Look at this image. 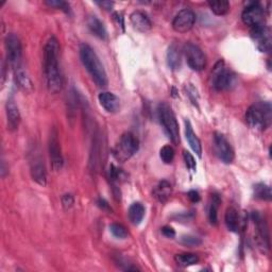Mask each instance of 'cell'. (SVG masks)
I'll return each instance as SVG.
<instances>
[{
    "mask_svg": "<svg viewBox=\"0 0 272 272\" xmlns=\"http://www.w3.org/2000/svg\"><path fill=\"white\" fill-rule=\"evenodd\" d=\"M60 45L56 36H51L44 48V71L47 88L51 94H58L63 87V77L59 65Z\"/></svg>",
    "mask_w": 272,
    "mask_h": 272,
    "instance_id": "cell-1",
    "label": "cell"
},
{
    "mask_svg": "<svg viewBox=\"0 0 272 272\" xmlns=\"http://www.w3.org/2000/svg\"><path fill=\"white\" fill-rule=\"evenodd\" d=\"M80 58L84 65L85 69L88 71L92 79L99 87H106L108 85V76L107 71L104 69L102 63L89 45L81 44L80 45Z\"/></svg>",
    "mask_w": 272,
    "mask_h": 272,
    "instance_id": "cell-2",
    "label": "cell"
},
{
    "mask_svg": "<svg viewBox=\"0 0 272 272\" xmlns=\"http://www.w3.org/2000/svg\"><path fill=\"white\" fill-rule=\"evenodd\" d=\"M271 112L269 102L253 104L246 112V121L252 129L266 130L271 123Z\"/></svg>",
    "mask_w": 272,
    "mask_h": 272,
    "instance_id": "cell-3",
    "label": "cell"
},
{
    "mask_svg": "<svg viewBox=\"0 0 272 272\" xmlns=\"http://www.w3.org/2000/svg\"><path fill=\"white\" fill-rule=\"evenodd\" d=\"M140 142L136 136L130 132L123 133L113 149V155L119 163H124L130 160L139 151Z\"/></svg>",
    "mask_w": 272,
    "mask_h": 272,
    "instance_id": "cell-4",
    "label": "cell"
},
{
    "mask_svg": "<svg viewBox=\"0 0 272 272\" xmlns=\"http://www.w3.org/2000/svg\"><path fill=\"white\" fill-rule=\"evenodd\" d=\"M158 112H159V118L165 133L174 145H177L180 142V131H179V124H177L175 115L172 109L168 106V104L163 102L159 106Z\"/></svg>",
    "mask_w": 272,
    "mask_h": 272,
    "instance_id": "cell-5",
    "label": "cell"
},
{
    "mask_svg": "<svg viewBox=\"0 0 272 272\" xmlns=\"http://www.w3.org/2000/svg\"><path fill=\"white\" fill-rule=\"evenodd\" d=\"M236 76L234 72L224 66L222 60L218 61L212 71V84L218 92L229 90L235 86Z\"/></svg>",
    "mask_w": 272,
    "mask_h": 272,
    "instance_id": "cell-6",
    "label": "cell"
},
{
    "mask_svg": "<svg viewBox=\"0 0 272 272\" xmlns=\"http://www.w3.org/2000/svg\"><path fill=\"white\" fill-rule=\"evenodd\" d=\"M5 45L7 50V59L13 71L19 67H23V46L19 37L14 33H9L6 36Z\"/></svg>",
    "mask_w": 272,
    "mask_h": 272,
    "instance_id": "cell-7",
    "label": "cell"
},
{
    "mask_svg": "<svg viewBox=\"0 0 272 272\" xmlns=\"http://www.w3.org/2000/svg\"><path fill=\"white\" fill-rule=\"evenodd\" d=\"M184 55L186 58V62L195 71H201L206 66V58L200 47L193 43H187L184 46Z\"/></svg>",
    "mask_w": 272,
    "mask_h": 272,
    "instance_id": "cell-8",
    "label": "cell"
},
{
    "mask_svg": "<svg viewBox=\"0 0 272 272\" xmlns=\"http://www.w3.org/2000/svg\"><path fill=\"white\" fill-rule=\"evenodd\" d=\"M48 149L52 169H54V171H60L62 169L63 164H64V160H63L59 141V132L57 128H52L50 132L48 141Z\"/></svg>",
    "mask_w": 272,
    "mask_h": 272,
    "instance_id": "cell-9",
    "label": "cell"
},
{
    "mask_svg": "<svg viewBox=\"0 0 272 272\" xmlns=\"http://www.w3.org/2000/svg\"><path fill=\"white\" fill-rule=\"evenodd\" d=\"M214 150L219 160L224 164H231L234 161L235 154L231 144L228 142L223 134L219 132L214 134Z\"/></svg>",
    "mask_w": 272,
    "mask_h": 272,
    "instance_id": "cell-10",
    "label": "cell"
},
{
    "mask_svg": "<svg viewBox=\"0 0 272 272\" xmlns=\"http://www.w3.org/2000/svg\"><path fill=\"white\" fill-rule=\"evenodd\" d=\"M251 37L260 52H270L272 47V37L269 27L265 24L251 28Z\"/></svg>",
    "mask_w": 272,
    "mask_h": 272,
    "instance_id": "cell-11",
    "label": "cell"
},
{
    "mask_svg": "<svg viewBox=\"0 0 272 272\" xmlns=\"http://www.w3.org/2000/svg\"><path fill=\"white\" fill-rule=\"evenodd\" d=\"M264 9L258 3H252L245 8L242 14V19L246 26L251 28L265 24Z\"/></svg>",
    "mask_w": 272,
    "mask_h": 272,
    "instance_id": "cell-12",
    "label": "cell"
},
{
    "mask_svg": "<svg viewBox=\"0 0 272 272\" xmlns=\"http://www.w3.org/2000/svg\"><path fill=\"white\" fill-rule=\"evenodd\" d=\"M196 23V14L190 9H184L175 15L172 20V28L179 33L191 31Z\"/></svg>",
    "mask_w": 272,
    "mask_h": 272,
    "instance_id": "cell-13",
    "label": "cell"
},
{
    "mask_svg": "<svg viewBox=\"0 0 272 272\" xmlns=\"http://www.w3.org/2000/svg\"><path fill=\"white\" fill-rule=\"evenodd\" d=\"M251 218H252L256 229V239L258 245L261 248L269 249V230L265 218L258 212H253L252 215H251Z\"/></svg>",
    "mask_w": 272,
    "mask_h": 272,
    "instance_id": "cell-14",
    "label": "cell"
},
{
    "mask_svg": "<svg viewBox=\"0 0 272 272\" xmlns=\"http://www.w3.org/2000/svg\"><path fill=\"white\" fill-rule=\"evenodd\" d=\"M30 172L33 181L40 186L47 184V171L43 159L37 154H33V158L30 162Z\"/></svg>",
    "mask_w": 272,
    "mask_h": 272,
    "instance_id": "cell-15",
    "label": "cell"
},
{
    "mask_svg": "<svg viewBox=\"0 0 272 272\" xmlns=\"http://www.w3.org/2000/svg\"><path fill=\"white\" fill-rule=\"evenodd\" d=\"M6 113H7V121H8L9 130L10 131L17 130L22 117H20V112L13 96H10L7 100Z\"/></svg>",
    "mask_w": 272,
    "mask_h": 272,
    "instance_id": "cell-16",
    "label": "cell"
},
{
    "mask_svg": "<svg viewBox=\"0 0 272 272\" xmlns=\"http://www.w3.org/2000/svg\"><path fill=\"white\" fill-rule=\"evenodd\" d=\"M98 100L100 106L108 113H117L120 109V100L113 93L102 92L99 94Z\"/></svg>",
    "mask_w": 272,
    "mask_h": 272,
    "instance_id": "cell-17",
    "label": "cell"
},
{
    "mask_svg": "<svg viewBox=\"0 0 272 272\" xmlns=\"http://www.w3.org/2000/svg\"><path fill=\"white\" fill-rule=\"evenodd\" d=\"M130 22L133 28L139 31V32L146 33L151 30L152 24L147 14H145L142 11H135L130 15Z\"/></svg>",
    "mask_w": 272,
    "mask_h": 272,
    "instance_id": "cell-18",
    "label": "cell"
},
{
    "mask_svg": "<svg viewBox=\"0 0 272 272\" xmlns=\"http://www.w3.org/2000/svg\"><path fill=\"white\" fill-rule=\"evenodd\" d=\"M184 123H185L186 140H187L188 144H190L193 151L199 156V158H201V156H202V145H201V142H200V140H199L198 136L196 135V133L194 132L191 121L185 119Z\"/></svg>",
    "mask_w": 272,
    "mask_h": 272,
    "instance_id": "cell-19",
    "label": "cell"
},
{
    "mask_svg": "<svg viewBox=\"0 0 272 272\" xmlns=\"http://www.w3.org/2000/svg\"><path fill=\"white\" fill-rule=\"evenodd\" d=\"M14 79L16 85L24 93H31L33 90V83L23 67H19L14 70Z\"/></svg>",
    "mask_w": 272,
    "mask_h": 272,
    "instance_id": "cell-20",
    "label": "cell"
},
{
    "mask_svg": "<svg viewBox=\"0 0 272 272\" xmlns=\"http://www.w3.org/2000/svg\"><path fill=\"white\" fill-rule=\"evenodd\" d=\"M172 187L168 181H162L155 186L153 190L154 198L161 203H165L168 201V199L171 197Z\"/></svg>",
    "mask_w": 272,
    "mask_h": 272,
    "instance_id": "cell-21",
    "label": "cell"
},
{
    "mask_svg": "<svg viewBox=\"0 0 272 272\" xmlns=\"http://www.w3.org/2000/svg\"><path fill=\"white\" fill-rule=\"evenodd\" d=\"M224 219H225L226 228L230 230V231L234 232V233L239 232L242 221H240L239 213L235 207H229L228 208Z\"/></svg>",
    "mask_w": 272,
    "mask_h": 272,
    "instance_id": "cell-22",
    "label": "cell"
},
{
    "mask_svg": "<svg viewBox=\"0 0 272 272\" xmlns=\"http://www.w3.org/2000/svg\"><path fill=\"white\" fill-rule=\"evenodd\" d=\"M87 27L90 32L100 39H107L108 32L103 23L97 16H89L87 19Z\"/></svg>",
    "mask_w": 272,
    "mask_h": 272,
    "instance_id": "cell-23",
    "label": "cell"
},
{
    "mask_svg": "<svg viewBox=\"0 0 272 272\" xmlns=\"http://www.w3.org/2000/svg\"><path fill=\"white\" fill-rule=\"evenodd\" d=\"M181 51L175 44H172L169 46L168 51H167V63H168V66L172 70L179 69L181 66Z\"/></svg>",
    "mask_w": 272,
    "mask_h": 272,
    "instance_id": "cell-24",
    "label": "cell"
},
{
    "mask_svg": "<svg viewBox=\"0 0 272 272\" xmlns=\"http://www.w3.org/2000/svg\"><path fill=\"white\" fill-rule=\"evenodd\" d=\"M145 213H146L145 206L141 202H134L130 206L129 212H128L131 223H133L134 225L141 224L144 217H145Z\"/></svg>",
    "mask_w": 272,
    "mask_h": 272,
    "instance_id": "cell-25",
    "label": "cell"
},
{
    "mask_svg": "<svg viewBox=\"0 0 272 272\" xmlns=\"http://www.w3.org/2000/svg\"><path fill=\"white\" fill-rule=\"evenodd\" d=\"M221 204V198L218 194H213L211 197L210 205H208V220L211 224L217 225L218 223V211Z\"/></svg>",
    "mask_w": 272,
    "mask_h": 272,
    "instance_id": "cell-26",
    "label": "cell"
},
{
    "mask_svg": "<svg viewBox=\"0 0 272 272\" xmlns=\"http://www.w3.org/2000/svg\"><path fill=\"white\" fill-rule=\"evenodd\" d=\"M174 260L177 266L182 268H186L190 266H194L199 263V256L195 253H181L174 256Z\"/></svg>",
    "mask_w": 272,
    "mask_h": 272,
    "instance_id": "cell-27",
    "label": "cell"
},
{
    "mask_svg": "<svg viewBox=\"0 0 272 272\" xmlns=\"http://www.w3.org/2000/svg\"><path fill=\"white\" fill-rule=\"evenodd\" d=\"M212 12L217 16H223L230 11V3L226 0H218V2L208 3Z\"/></svg>",
    "mask_w": 272,
    "mask_h": 272,
    "instance_id": "cell-28",
    "label": "cell"
},
{
    "mask_svg": "<svg viewBox=\"0 0 272 272\" xmlns=\"http://www.w3.org/2000/svg\"><path fill=\"white\" fill-rule=\"evenodd\" d=\"M254 197L260 200L265 201H270L272 199V194H271V188L270 186L264 184V183H258L254 186Z\"/></svg>",
    "mask_w": 272,
    "mask_h": 272,
    "instance_id": "cell-29",
    "label": "cell"
},
{
    "mask_svg": "<svg viewBox=\"0 0 272 272\" xmlns=\"http://www.w3.org/2000/svg\"><path fill=\"white\" fill-rule=\"evenodd\" d=\"M125 176H127V175H125V173L120 168H118V167H116L115 165L110 166L109 179L113 183L114 188L117 187V184L122 182L125 179Z\"/></svg>",
    "mask_w": 272,
    "mask_h": 272,
    "instance_id": "cell-30",
    "label": "cell"
},
{
    "mask_svg": "<svg viewBox=\"0 0 272 272\" xmlns=\"http://www.w3.org/2000/svg\"><path fill=\"white\" fill-rule=\"evenodd\" d=\"M110 231L113 234L114 237H116L118 239H125L128 237L129 233L127 231V229H125L122 224L120 223H113L110 226Z\"/></svg>",
    "mask_w": 272,
    "mask_h": 272,
    "instance_id": "cell-31",
    "label": "cell"
},
{
    "mask_svg": "<svg viewBox=\"0 0 272 272\" xmlns=\"http://www.w3.org/2000/svg\"><path fill=\"white\" fill-rule=\"evenodd\" d=\"M160 158L165 164H171L174 159V150L171 146H164L160 150Z\"/></svg>",
    "mask_w": 272,
    "mask_h": 272,
    "instance_id": "cell-32",
    "label": "cell"
},
{
    "mask_svg": "<svg viewBox=\"0 0 272 272\" xmlns=\"http://www.w3.org/2000/svg\"><path fill=\"white\" fill-rule=\"evenodd\" d=\"M45 5H47L50 8H56L58 10H61L64 13H69L70 12V6L66 2H62V0H48L45 2Z\"/></svg>",
    "mask_w": 272,
    "mask_h": 272,
    "instance_id": "cell-33",
    "label": "cell"
},
{
    "mask_svg": "<svg viewBox=\"0 0 272 272\" xmlns=\"http://www.w3.org/2000/svg\"><path fill=\"white\" fill-rule=\"evenodd\" d=\"M180 243L184 246H187V247H197V246H200L202 244L200 238L195 237V236H190V235L182 236L180 239Z\"/></svg>",
    "mask_w": 272,
    "mask_h": 272,
    "instance_id": "cell-34",
    "label": "cell"
},
{
    "mask_svg": "<svg viewBox=\"0 0 272 272\" xmlns=\"http://www.w3.org/2000/svg\"><path fill=\"white\" fill-rule=\"evenodd\" d=\"M183 156H184V161H185V164L187 166V168L190 169V170L196 171L197 164H196V161H195V158L193 156V154L190 151L184 150L183 151Z\"/></svg>",
    "mask_w": 272,
    "mask_h": 272,
    "instance_id": "cell-35",
    "label": "cell"
},
{
    "mask_svg": "<svg viewBox=\"0 0 272 272\" xmlns=\"http://www.w3.org/2000/svg\"><path fill=\"white\" fill-rule=\"evenodd\" d=\"M185 90H186V95L188 96V98L191 99V101L195 104V106H198V102H199V95H198V92L197 89L195 88V86H193V84H186L185 86Z\"/></svg>",
    "mask_w": 272,
    "mask_h": 272,
    "instance_id": "cell-36",
    "label": "cell"
},
{
    "mask_svg": "<svg viewBox=\"0 0 272 272\" xmlns=\"http://www.w3.org/2000/svg\"><path fill=\"white\" fill-rule=\"evenodd\" d=\"M75 199L74 196L70 194H66L62 197V205L64 207V210H69V208L74 205Z\"/></svg>",
    "mask_w": 272,
    "mask_h": 272,
    "instance_id": "cell-37",
    "label": "cell"
},
{
    "mask_svg": "<svg viewBox=\"0 0 272 272\" xmlns=\"http://www.w3.org/2000/svg\"><path fill=\"white\" fill-rule=\"evenodd\" d=\"M161 231H162V234H163L165 237H167V238L172 239V238L175 237V231H174V230H173L171 226L165 225V226L162 228Z\"/></svg>",
    "mask_w": 272,
    "mask_h": 272,
    "instance_id": "cell-38",
    "label": "cell"
},
{
    "mask_svg": "<svg viewBox=\"0 0 272 272\" xmlns=\"http://www.w3.org/2000/svg\"><path fill=\"white\" fill-rule=\"evenodd\" d=\"M187 197L193 203H198L199 201H200V199H201L200 195H199V193L196 192V191H190V192H188Z\"/></svg>",
    "mask_w": 272,
    "mask_h": 272,
    "instance_id": "cell-39",
    "label": "cell"
},
{
    "mask_svg": "<svg viewBox=\"0 0 272 272\" xmlns=\"http://www.w3.org/2000/svg\"><path fill=\"white\" fill-rule=\"evenodd\" d=\"M97 204H98V206L100 207V208H102V210L103 211H108V212H112V208H111V206H110V204L106 201V200H104V199L103 198H99L98 199V201H97Z\"/></svg>",
    "mask_w": 272,
    "mask_h": 272,
    "instance_id": "cell-40",
    "label": "cell"
},
{
    "mask_svg": "<svg viewBox=\"0 0 272 272\" xmlns=\"http://www.w3.org/2000/svg\"><path fill=\"white\" fill-rule=\"evenodd\" d=\"M96 5H98L104 10H107V11H110V10H112L114 7V3L112 2H97Z\"/></svg>",
    "mask_w": 272,
    "mask_h": 272,
    "instance_id": "cell-41",
    "label": "cell"
}]
</instances>
